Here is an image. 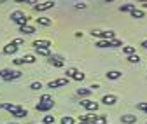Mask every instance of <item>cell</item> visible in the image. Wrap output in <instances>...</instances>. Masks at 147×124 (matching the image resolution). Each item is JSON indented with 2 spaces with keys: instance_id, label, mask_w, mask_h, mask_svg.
<instances>
[{
  "instance_id": "obj_1",
  "label": "cell",
  "mask_w": 147,
  "mask_h": 124,
  "mask_svg": "<svg viewBox=\"0 0 147 124\" xmlns=\"http://www.w3.org/2000/svg\"><path fill=\"white\" fill-rule=\"evenodd\" d=\"M53 107H54V101H53V98L47 96V95H44V96L40 98V101L35 105V109L39 110V112H47V110H51Z\"/></svg>"
},
{
  "instance_id": "obj_2",
  "label": "cell",
  "mask_w": 147,
  "mask_h": 124,
  "mask_svg": "<svg viewBox=\"0 0 147 124\" xmlns=\"http://www.w3.org/2000/svg\"><path fill=\"white\" fill-rule=\"evenodd\" d=\"M11 19H12L16 25L25 26V25H28V19H30V17H28L25 12H21V11H14V12H11Z\"/></svg>"
},
{
  "instance_id": "obj_3",
  "label": "cell",
  "mask_w": 147,
  "mask_h": 124,
  "mask_svg": "<svg viewBox=\"0 0 147 124\" xmlns=\"http://www.w3.org/2000/svg\"><path fill=\"white\" fill-rule=\"evenodd\" d=\"M20 77H21L20 70H11V68L0 70V79H4V80H12V79H20Z\"/></svg>"
},
{
  "instance_id": "obj_4",
  "label": "cell",
  "mask_w": 147,
  "mask_h": 124,
  "mask_svg": "<svg viewBox=\"0 0 147 124\" xmlns=\"http://www.w3.org/2000/svg\"><path fill=\"white\" fill-rule=\"evenodd\" d=\"M53 7H54V0H46V2H42V4H35V5H33V11L42 12V11L53 9Z\"/></svg>"
},
{
  "instance_id": "obj_5",
  "label": "cell",
  "mask_w": 147,
  "mask_h": 124,
  "mask_svg": "<svg viewBox=\"0 0 147 124\" xmlns=\"http://www.w3.org/2000/svg\"><path fill=\"white\" fill-rule=\"evenodd\" d=\"M81 107H84V109L89 110V112H96V110H98V103L86 98V100H81Z\"/></svg>"
},
{
  "instance_id": "obj_6",
  "label": "cell",
  "mask_w": 147,
  "mask_h": 124,
  "mask_svg": "<svg viewBox=\"0 0 147 124\" xmlns=\"http://www.w3.org/2000/svg\"><path fill=\"white\" fill-rule=\"evenodd\" d=\"M67 84H68V79H67V77H61V79L51 80V82L47 84V87H49V89H53V87H63V86H67Z\"/></svg>"
},
{
  "instance_id": "obj_7",
  "label": "cell",
  "mask_w": 147,
  "mask_h": 124,
  "mask_svg": "<svg viewBox=\"0 0 147 124\" xmlns=\"http://www.w3.org/2000/svg\"><path fill=\"white\" fill-rule=\"evenodd\" d=\"M49 63L53 66H56V68H61L65 65V61L61 60V56H49Z\"/></svg>"
},
{
  "instance_id": "obj_8",
  "label": "cell",
  "mask_w": 147,
  "mask_h": 124,
  "mask_svg": "<svg viewBox=\"0 0 147 124\" xmlns=\"http://www.w3.org/2000/svg\"><path fill=\"white\" fill-rule=\"evenodd\" d=\"M116 101H117L116 95H105V96L102 98V103H103V105H116Z\"/></svg>"
},
{
  "instance_id": "obj_9",
  "label": "cell",
  "mask_w": 147,
  "mask_h": 124,
  "mask_svg": "<svg viewBox=\"0 0 147 124\" xmlns=\"http://www.w3.org/2000/svg\"><path fill=\"white\" fill-rule=\"evenodd\" d=\"M121 122H123V124H135V122H137V115L124 114V115L121 117Z\"/></svg>"
},
{
  "instance_id": "obj_10",
  "label": "cell",
  "mask_w": 147,
  "mask_h": 124,
  "mask_svg": "<svg viewBox=\"0 0 147 124\" xmlns=\"http://www.w3.org/2000/svg\"><path fill=\"white\" fill-rule=\"evenodd\" d=\"M121 72H119V70H109V72H107V79L109 80H117V79H121Z\"/></svg>"
},
{
  "instance_id": "obj_11",
  "label": "cell",
  "mask_w": 147,
  "mask_h": 124,
  "mask_svg": "<svg viewBox=\"0 0 147 124\" xmlns=\"http://www.w3.org/2000/svg\"><path fill=\"white\" fill-rule=\"evenodd\" d=\"M18 107H20V105H14V103H0V109L9 110L11 114H14V112L18 110Z\"/></svg>"
},
{
  "instance_id": "obj_12",
  "label": "cell",
  "mask_w": 147,
  "mask_h": 124,
  "mask_svg": "<svg viewBox=\"0 0 147 124\" xmlns=\"http://www.w3.org/2000/svg\"><path fill=\"white\" fill-rule=\"evenodd\" d=\"M16 119H23V117H26L28 115V112H26V109H23V107H18V110L12 114Z\"/></svg>"
},
{
  "instance_id": "obj_13",
  "label": "cell",
  "mask_w": 147,
  "mask_h": 124,
  "mask_svg": "<svg viewBox=\"0 0 147 124\" xmlns=\"http://www.w3.org/2000/svg\"><path fill=\"white\" fill-rule=\"evenodd\" d=\"M35 52L39 56H51V49L49 47H35Z\"/></svg>"
},
{
  "instance_id": "obj_14",
  "label": "cell",
  "mask_w": 147,
  "mask_h": 124,
  "mask_svg": "<svg viewBox=\"0 0 147 124\" xmlns=\"http://www.w3.org/2000/svg\"><path fill=\"white\" fill-rule=\"evenodd\" d=\"M32 46H33V47H49V49H51L53 44H51L49 40H33Z\"/></svg>"
},
{
  "instance_id": "obj_15",
  "label": "cell",
  "mask_w": 147,
  "mask_h": 124,
  "mask_svg": "<svg viewBox=\"0 0 147 124\" xmlns=\"http://www.w3.org/2000/svg\"><path fill=\"white\" fill-rule=\"evenodd\" d=\"M20 32L23 35H32V33H35V28L30 26V25H25V26H20Z\"/></svg>"
},
{
  "instance_id": "obj_16",
  "label": "cell",
  "mask_w": 147,
  "mask_h": 124,
  "mask_svg": "<svg viewBox=\"0 0 147 124\" xmlns=\"http://www.w3.org/2000/svg\"><path fill=\"white\" fill-rule=\"evenodd\" d=\"M133 9H137V4H123V5L119 7L121 12H131Z\"/></svg>"
},
{
  "instance_id": "obj_17",
  "label": "cell",
  "mask_w": 147,
  "mask_h": 124,
  "mask_svg": "<svg viewBox=\"0 0 147 124\" xmlns=\"http://www.w3.org/2000/svg\"><path fill=\"white\" fill-rule=\"evenodd\" d=\"M91 93H93V91H91V87H79V89H77V95H79V96H82V98L89 96Z\"/></svg>"
},
{
  "instance_id": "obj_18",
  "label": "cell",
  "mask_w": 147,
  "mask_h": 124,
  "mask_svg": "<svg viewBox=\"0 0 147 124\" xmlns=\"http://www.w3.org/2000/svg\"><path fill=\"white\" fill-rule=\"evenodd\" d=\"M37 23H39V25H42V26H49V25H53V19H49V17H44V16H40V17H37Z\"/></svg>"
},
{
  "instance_id": "obj_19",
  "label": "cell",
  "mask_w": 147,
  "mask_h": 124,
  "mask_svg": "<svg viewBox=\"0 0 147 124\" xmlns=\"http://www.w3.org/2000/svg\"><path fill=\"white\" fill-rule=\"evenodd\" d=\"M130 14H131V17H135V19H142V17L145 16V12H144L142 9H133Z\"/></svg>"
},
{
  "instance_id": "obj_20",
  "label": "cell",
  "mask_w": 147,
  "mask_h": 124,
  "mask_svg": "<svg viewBox=\"0 0 147 124\" xmlns=\"http://www.w3.org/2000/svg\"><path fill=\"white\" fill-rule=\"evenodd\" d=\"M16 51H18V47L12 46V44H7V46L4 47V52H5V54H16Z\"/></svg>"
},
{
  "instance_id": "obj_21",
  "label": "cell",
  "mask_w": 147,
  "mask_h": 124,
  "mask_svg": "<svg viewBox=\"0 0 147 124\" xmlns=\"http://www.w3.org/2000/svg\"><path fill=\"white\" fill-rule=\"evenodd\" d=\"M95 124H109L105 115H95Z\"/></svg>"
},
{
  "instance_id": "obj_22",
  "label": "cell",
  "mask_w": 147,
  "mask_h": 124,
  "mask_svg": "<svg viewBox=\"0 0 147 124\" xmlns=\"http://www.w3.org/2000/svg\"><path fill=\"white\" fill-rule=\"evenodd\" d=\"M81 121H93L95 122V115L93 114H84V115H79V122Z\"/></svg>"
},
{
  "instance_id": "obj_23",
  "label": "cell",
  "mask_w": 147,
  "mask_h": 124,
  "mask_svg": "<svg viewBox=\"0 0 147 124\" xmlns=\"http://www.w3.org/2000/svg\"><path fill=\"white\" fill-rule=\"evenodd\" d=\"M61 124H76V121H74V117H70V115H63Z\"/></svg>"
},
{
  "instance_id": "obj_24",
  "label": "cell",
  "mask_w": 147,
  "mask_h": 124,
  "mask_svg": "<svg viewBox=\"0 0 147 124\" xmlns=\"http://www.w3.org/2000/svg\"><path fill=\"white\" fill-rule=\"evenodd\" d=\"M123 51L126 52L128 56H131V54H135V47H133V46H124V47H123Z\"/></svg>"
},
{
  "instance_id": "obj_25",
  "label": "cell",
  "mask_w": 147,
  "mask_h": 124,
  "mask_svg": "<svg viewBox=\"0 0 147 124\" xmlns=\"http://www.w3.org/2000/svg\"><path fill=\"white\" fill-rule=\"evenodd\" d=\"M121 46H123V42H121V40H117V39L109 40V47H121Z\"/></svg>"
},
{
  "instance_id": "obj_26",
  "label": "cell",
  "mask_w": 147,
  "mask_h": 124,
  "mask_svg": "<svg viewBox=\"0 0 147 124\" xmlns=\"http://www.w3.org/2000/svg\"><path fill=\"white\" fill-rule=\"evenodd\" d=\"M91 35L96 37V39H100V40H103V32L102 30H91Z\"/></svg>"
},
{
  "instance_id": "obj_27",
  "label": "cell",
  "mask_w": 147,
  "mask_h": 124,
  "mask_svg": "<svg viewBox=\"0 0 147 124\" xmlns=\"http://www.w3.org/2000/svg\"><path fill=\"white\" fill-rule=\"evenodd\" d=\"M77 72H79V70H77V68H67V72H65V74H67V79H68V77L72 79V77H74V75H76Z\"/></svg>"
},
{
  "instance_id": "obj_28",
  "label": "cell",
  "mask_w": 147,
  "mask_h": 124,
  "mask_svg": "<svg viewBox=\"0 0 147 124\" xmlns=\"http://www.w3.org/2000/svg\"><path fill=\"white\" fill-rule=\"evenodd\" d=\"M23 61L25 63H35V56L33 54H25L23 56Z\"/></svg>"
},
{
  "instance_id": "obj_29",
  "label": "cell",
  "mask_w": 147,
  "mask_h": 124,
  "mask_svg": "<svg viewBox=\"0 0 147 124\" xmlns=\"http://www.w3.org/2000/svg\"><path fill=\"white\" fill-rule=\"evenodd\" d=\"M137 109L147 114V101H140V103H137Z\"/></svg>"
},
{
  "instance_id": "obj_30",
  "label": "cell",
  "mask_w": 147,
  "mask_h": 124,
  "mask_svg": "<svg viewBox=\"0 0 147 124\" xmlns=\"http://www.w3.org/2000/svg\"><path fill=\"white\" fill-rule=\"evenodd\" d=\"M128 61L130 63H140V56L138 54H131V56H128Z\"/></svg>"
},
{
  "instance_id": "obj_31",
  "label": "cell",
  "mask_w": 147,
  "mask_h": 124,
  "mask_svg": "<svg viewBox=\"0 0 147 124\" xmlns=\"http://www.w3.org/2000/svg\"><path fill=\"white\" fill-rule=\"evenodd\" d=\"M84 77H86V75H84L82 72H77V74H76V75H74L72 79H74V80H77V82H81V80H84Z\"/></svg>"
},
{
  "instance_id": "obj_32",
  "label": "cell",
  "mask_w": 147,
  "mask_h": 124,
  "mask_svg": "<svg viewBox=\"0 0 147 124\" xmlns=\"http://www.w3.org/2000/svg\"><path fill=\"white\" fill-rule=\"evenodd\" d=\"M44 124H54V115H44Z\"/></svg>"
},
{
  "instance_id": "obj_33",
  "label": "cell",
  "mask_w": 147,
  "mask_h": 124,
  "mask_svg": "<svg viewBox=\"0 0 147 124\" xmlns=\"http://www.w3.org/2000/svg\"><path fill=\"white\" fill-rule=\"evenodd\" d=\"M30 87H32L33 91H39V89H42V84H40V82H32Z\"/></svg>"
},
{
  "instance_id": "obj_34",
  "label": "cell",
  "mask_w": 147,
  "mask_h": 124,
  "mask_svg": "<svg viewBox=\"0 0 147 124\" xmlns=\"http://www.w3.org/2000/svg\"><path fill=\"white\" fill-rule=\"evenodd\" d=\"M11 44L16 46V47H20V46H23L25 42H23V39H14V40H11Z\"/></svg>"
},
{
  "instance_id": "obj_35",
  "label": "cell",
  "mask_w": 147,
  "mask_h": 124,
  "mask_svg": "<svg viewBox=\"0 0 147 124\" xmlns=\"http://www.w3.org/2000/svg\"><path fill=\"white\" fill-rule=\"evenodd\" d=\"M96 47H109V40H98Z\"/></svg>"
},
{
  "instance_id": "obj_36",
  "label": "cell",
  "mask_w": 147,
  "mask_h": 124,
  "mask_svg": "<svg viewBox=\"0 0 147 124\" xmlns=\"http://www.w3.org/2000/svg\"><path fill=\"white\" fill-rule=\"evenodd\" d=\"M12 61H14V65H16V66H21V65H25L23 58H16V60H12Z\"/></svg>"
},
{
  "instance_id": "obj_37",
  "label": "cell",
  "mask_w": 147,
  "mask_h": 124,
  "mask_svg": "<svg viewBox=\"0 0 147 124\" xmlns=\"http://www.w3.org/2000/svg\"><path fill=\"white\" fill-rule=\"evenodd\" d=\"M25 2H26V4H30V5L33 7V5H35L37 2H39V0H25Z\"/></svg>"
},
{
  "instance_id": "obj_38",
  "label": "cell",
  "mask_w": 147,
  "mask_h": 124,
  "mask_svg": "<svg viewBox=\"0 0 147 124\" xmlns=\"http://www.w3.org/2000/svg\"><path fill=\"white\" fill-rule=\"evenodd\" d=\"M76 9H86V4H82V2L81 4H76Z\"/></svg>"
},
{
  "instance_id": "obj_39",
  "label": "cell",
  "mask_w": 147,
  "mask_h": 124,
  "mask_svg": "<svg viewBox=\"0 0 147 124\" xmlns=\"http://www.w3.org/2000/svg\"><path fill=\"white\" fill-rule=\"evenodd\" d=\"M140 46H142L144 49H147V39H145V40H142V44H140Z\"/></svg>"
},
{
  "instance_id": "obj_40",
  "label": "cell",
  "mask_w": 147,
  "mask_h": 124,
  "mask_svg": "<svg viewBox=\"0 0 147 124\" xmlns=\"http://www.w3.org/2000/svg\"><path fill=\"white\" fill-rule=\"evenodd\" d=\"M81 124H95L93 121H81Z\"/></svg>"
},
{
  "instance_id": "obj_41",
  "label": "cell",
  "mask_w": 147,
  "mask_h": 124,
  "mask_svg": "<svg viewBox=\"0 0 147 124\" xmlns=\"http://www.w3.org/2000/svg\"><path fill=\"white\" fill-rule=\"evenodd\" d=\"M135 2H140V4H147V0H135Z\"/></svg>"
},
{
  "instance_id": "obj_42",
  "label": "cell",
  "mask_w": 147,
  "mask_h": 124,
  "mask_svg": "<svg viewBox=\"0 0 147 124\" xmlns=\"http://www.w3.org/2000/svg\"><path fill=\"white\" fill-rule=\"evenodd\" d=\"M14 2H18V4H20V2H25V0H14Z\"/></svg>"
},
{
  "instance_id": "obj_43",
  "label": "cell",
  "mask_w": 147,
  "mask_h": 124,
  "mask_svg": "<svg viewBox=\"0 0 147 124\" xmlns=\"http://www.w3.org/2000/svg\"><path fill=\"white\" fill-rule=\"evenodd\" d=\"M103 2H107V4H109V2H114V0H103Z\"/></svg>"
},
{
  "instance_id": "obj_44",
  "label": "cell",
  "mask_w": 147,
  "mask_h": 124,
  "mask_svg": "<svg viewBox=\"0 0 147 124\" xmlns=\"http://www.w3.org/2000/svg\"><path fill=\"white\" fill-rule=\"evenodd\" d=\"M7 2V0H0V4H5Z\"/></svg>"
},
{
  "instance_id": "obj_45",
  "label": "cell",
  "mask_w": 147,
  "mask_h": 124,
  "mask_svg": "<svg viewBox=\"0 0 147 124\" xmlns=\"http://www.w3.org/2000/svg\"><path fill=\"white\" fill-rule=\"evenodd\" d=\"M7 124H18V122H7Z\"/></svg>"
},
{
  "instance_id": "obj_46",
  "label": "cell",
  "mask_w": 147,
  "mask_h": 124,
  "mask_svg": "<svg viewBox=\"0 0 147 124\" xmlns=\"http://www.w3.org/2000/svg\"><path fill=\"white\" fill-rule=\"evenodd\" d=\"M145 124H147V122H145Z\"/></svg>"
}]
</instances>
